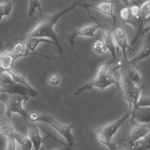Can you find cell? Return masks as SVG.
I'll return each instance as SVG.
<instances>
[{
    "instance_id": "obj_3",
    "label": "cell",
    "mask_w": 150,
    "mask_h": 150,
    "mask_svg": "<svg viewBox=\"0 0 150 150\" xmlns=\"http://www.w3.org/2000/svg\"><path fill=\"white\" fill-rule=\"evenodd\" d=\"M29 120L32 122H41L46 123L55 129L66 140L67 146L70 148L74 146V137L72 133V129L74 125H65L60 123L53 117L46 114H39L33 112L29 115Z\"/></svg>"
},
{
    "instance_id": "obj_4",
    "label": "cell",
    "mask_w": 150,
    "mask_h": 150,
    "mask_svg": "<svg viewBox=\"0 0 150 150\" xmlns=\"http://www.w3.org/2000/svg\"><path fill=\"white\" fill-rule=\"evenodd\" d=\"M29 98L23 96L7 93H0V101L6 107L7 115L11 118L13 114H18L25 120L29 119V114L23 108V104Z\"/></svg>"
},
{
    "instance_id": "obj_21",
    "label": "cell",
    "mask_w": 150,
    "mask_h": 150,
    "mask_svg": "<svg viewBox=\"0 0 150 150\" xmlns=\"http://www.w3.org/2000/svg\"><path fill=\"white\" fill-rule=\"evenodd\" d=\"M11 137H13L16 141L18 142L21 146H23L27 149L33 150V146L30 139L28 137L21 133L14 132Z\"/></svg>"
},
{
    "instance_id": "obj_10",
    "label": "cell",
    "mask_w": 150,
    "mask_h": 150,
    "mask_svg": "<svg viewBox=\"0 0 150 150\" xmlns=\"http://www.w3.org/2000/svg\"><path fill=\"white\" fill-rule=\"evenodd\" d=\"M149 124H140L132 126L129 132V144L131 150L136 147V143L150 134Z\"/></svg>"
},
{
    "instance_id": "obj_2",
    "label": "cell",
    "mask_w": 150,
    "mask_h": 150,
    "mask_svg": "<svg viewBox=\"0 0 150 150\" xmlns=\"http://www.w3.org/2000/svg\"><path fill=\"white\" fill-rule=\"evenodd\" d=\"M116 65L111 71H108L105 74H97L95 77L88 83L78 88L74 93V96H78L85 91L91 90L94 88L103 90L110 86L115 85L118 90L120 87L119 82L115 80L113 77V73L119 70L123 66V60L118 59L116 62Z\"/></svg>"
},
{
    "instance_id": "obj_5",
    "label": "cell",
    "mask_w": 150,
    "mask_h": 150,
    "mask_svg": "<svg viewBox=\"0 0 150 150\" xmlns=\"http://www.w3.org/2000/svg\"><path fill=\"white\" fill-rule=\"evenodd\" d=\"M132 114V110H129L128 113L125 114L119 119L108 123L103 126H99L94 125L93 126V129L94 131H98L103 134L109 140L112 141L113 136L117 132L120 127L130 117Z\"/></svg>"
},
{
    "instance_id": "obj_18",
    "label": "cell",
    "mask_w": 150,
    "mask_h": 150,
    "mask_svg": "<svg viewBox=\"0 0 150 150\" xmlns=\"http://www.w3.org/2000/svg\"><path fill=\"white\" fill-rule=\"evenodd\" d=\"M119 16L123 22L131 25L135 29H137L138 20L132 15L128 5L121 8Z\"/></svg>"
},
{
    "instance_id": "obj_9",
    "label": "cell",
    "mask_w": 150,
    "mask_h": 150,
    "mask_svg": "<svg viewBox=\"0 0 150 150\" xmlns=\"http://www.w3.org/2000/svg\"><path fill=\"white\" fill-rule=\"evenodd\" d=\"M100 29V27L98 23L94 24H88L77 28L73 30L69 35H65L64 36L68 39L70 44L73 45L75 42L76 38L79 36L92 37L94 35L95 33L98 30Z\"/></svg>"
},
{
    "instance_id": "obj_19",
    "label": "cell",
    "mask_w": 150,
    "mask_h": 150,
    "mask_svg": "<svg viewBox=\"0 0 150 150\" xmlns=\"http://www.w3.org/2000/svg\"><path fill=\"white\" fill-rule=\"evenodd\" d=\"M123 60V66L125 70V72L131 81L135 85L139 84L141 81L140 74L135 67L129 63L128 61Z\"/></svg>"
},
{
    "instance_id": "obj_1",
    "label": "cell",
    "mask_w": 150,
    "mask_h": 150,
    "mask_svg": "<svg viewBox=\"0 0 150 150\" xmlns=\"http://www.w3.org/2000/svg\"><path fill=\"white\" fill-rule=\"evenodd\" d=\"M79 2L80 1H73L72 5L66 8L52 14L45 16L31 31L2 47L3 48L10 47L16 43L22 42L28 38H45L50 39L51 41H52L55 44V46L57 48L59 54H62L63 48L59 42L58 37L54 29V27L63 16L78 6Z\"/></svg>"
},
{
    "instance_id": "obj_15",
    "label": "cell",
    "mask_w": 150,
    "mask_h": 150,
    "mask_svg": "<svg viewBox=\"0 0 150 150\" xmlns=\"http://www.w3.org/2000/svg\"><path fill=\"white\" fill-rule=\"evenodd\" d=\"M14 132L12 119L7 115L6 112L0 110V132L7 137L12 136Z\"/></svg>"
},
{
    "instance_id": "obj_23",
    "label": "cell",
    "mask_w": 150,
    "mask_h": 150,
    "mask_svg": "<svg viewBox=\"0 0 150 150\" xmlns=\"http://www.w3.org/2000/svg\"><path fill=\"white\" fill-rule=\"evenodd\" d=\"M93 50L96 54L100 55L105 53L107 49L103 41L97 39L93 43Z\"/></svg>"
},
{
    "instance_id": "obj_22",
    "label": "cell",
    "mask_w": 150,
    "mask_h": 150,
    "mask_svg": "<svg viewBox=\"0 0 150 150\" xmlns=\"http://www.w3.org/2000/svg\"><path fill=\"white\" fill-rule=\"evenodd\" d=\"M13 4L10 1L0 2V21L3 17L9 16L13 10Z\"/></svg>"
},
{
    "instance_id": "obj_28",
    "label": "cell",
    "mask_w": 150,
    "mask_h": 150,
    "mask_svg": "<svg viewBox=\"0 0 150 150\" xmlns=\"http://www.w3.org/2000/svg\"><path fill=\"white\" fill-rule=\"evenodd\" d=\"M49 82L52 86H58L60 82V77L57 74H53L49 78Z\"/></svg>"
},
{
    "instance_id": "obj_30",
    "label": "cell",
    "mask_w": 150,
    "mask_h": 150,
    "mask_svg": "<svg viewBox=\"0 0 150 150\" xmlns=\"http://www.w3.org/2000/svg\"><path fill=\"white\" fill-rule=\"evenodd\" d=\"M116 150H126V149H125L122 146H117V147Z\"/></svg>"
},
{
    "instance_id": "obj_11",
    "label": "cell",
    "mask_w": 150,
    "mask_h": 150,
    "mask_svg": "<svg viewBox=\"0 0 150 150\" xmlns=\"http://www.w3.org/2000/svg\"><path fill=\"white\" fill-rule=\"evenodd\" d=\"M150 0L145 1L143 2L140 7L139 18L138 20V26L137 30V33L130 43L131 46H133L136 43L139 38L142 34L144 30V26L147 18L150 16Z\"/></svg>"
},
{
    "instance_id": "obj_13",
    "label": "cell",
    "mask_w": 150,
    "mask_h": 150,
    "mask_svg": "<svg viewBox=\"0 0 150 150\" xmlns=\"http://www.w3.org/2000/svg\"><path fill=\"white\" fill-rule=\"evenodd\" d=\"M20 58L15 56L11 51L6 50L0 53V68L3 71H7L13 68L15 62Z\"/></svg>"
},
{
    "instance_id": "obj_8",
    "label": "cell",
    "mask_w": 150,
    "mask_h": 150,
    "mask_svg": "<svg viewBox=\"0 0 150 150\" xmlns=\"http://www.w3.org/2000/svg\"><path fill=\"white\" fill-rule=\"evenodd\" d=\"M113 29V38L117 47L122 50L123 56V60L128 61L129 59L127 56V50L130 54H131L133 52V50L128 45L126 33L120 26H115Z\"/></svg>"
},
{
    "instance_id": "obj_6",
    "label": "cell",
    "mask_w": 150,
    "mask_h": 150,
    "mask_svg": "<svg viewBox=\"0 0 150 150\" xmlns=\"http://www.w3.org/2000/svg\"><path fill=\"white\" fill-rule=\"evenodd\" d=\"M118 1H102L97 3H90L86 1H80L78 6L83 8H92L98 10L103 14L110 16L113 21V29L116 26L117 17L113 13V5Z\"/></svg>"
},
{
    "instance_id": "obj_29",
    "label": "cell",
    "mask_w": 150,
    "mask_h": 150,
    "mask_svg": "<svg viewBox=\"0 0 150 150\" xmlns=\"http://www.w3.org/2000/svg\"><path fill=\"white\" fill-rule=\"evenodd\" d=\"M50 150H73L72 149L69 148L68 146H66L62 148H59V149H51Z\"/></svg>"
},
{
    "instance_id": "obj_31",
    "label": "cell",
    "mask_w": 150,
    "mask_h": 150,
    "mask_svg": "<svg viewBox=\"0 0 150 150\" xmlns=\"http://www.w3.org/2000/svg\"><path fill=\"white\" fill-rule=\"evenodd\" d=\"M21 148L22 150H30L29 149H27V148H25V147H23V146H21Z\"/></svg>"
},
{
    "instance_id": "obj_24",
    "label": "cell",
    "mask_w": 150,
    "mask_h": 150,
    "mask_svg": "<svg viewBox=\"0 0 150 150\" xmlns=\"http://www.w3.org/2000/svg\"><path fill=\"white\" fill-rule=\"evenodd\" d=\"M144 107H150V96L149 92L140 94L138 100L137 108Z\"/></svg>"
},
{
    "instance_id": "obj_20",
    "label": "cell",
    "mask_w": 150,
    "mask_h": 150,
    "mask_svg": "<svg viewBox=\"0 0 150 150\" xmlns=\"http://www.w3.org/2000/svg\"><path fill=\"white\" fill-rule=\"evenodd\" d=\"M24 43L25 48H26V53H30V52H34L35 49L38 46L42 43L51 44L55 45V44L50 39L41 38H29L25 40Z\"/></svg>"
},
{
    "instance_id": "obj_25",
    "label": "cell",
    "mask_w": 150,
    "mask_h": 150,
    "mask_svg": "<svg viewBox=\"0 0 150 150\" xmlns=\"http://www.w3.org/2000/svg\"><path fill=\"white\" fill-rule=\"evenodd\" d=\"M38 9L40 12H42L41 5L40 1L38 0L30 1L28 5V15L30 17H33L35 15L36 10Z\"/></svg>"
},
{
    "instance_id": "obj_32",
    "label": "cell",
    "mask_w": 150,
    "mask_h": 150,
    "mask_svg": "<svg viewBox=\"0 0 150 150\" xmlns=\"http://www.w3.org/2000/svg\"><path fill=\"white\" fill-rule=\"evenodd\" d=\"M3 72V71H2V70H1V69L0 68V72Z\"/></svg>"
},
{
    "instance_id": "obj_27",
    "label": "cell",
    "mask_w": 150,
    "mask_h": 150,
    "mask_svg": "<svg viewBox=\"0 0 150 150\" xmlns=\"http://www.w3.org/2000/svg\"><path fill=\"white\" fill-rule=\"evenodd\" d=\"M149 142H150V134L144 138L138 141L136 144H139V146H140L141 148L144 149V150H149L150 149Z\"/></svg>"
},
{
    "instance_id": "obj_7",
    "label": "cell",
    "mask_w": 150,
    "mask_h": 150,
    "mask_svg": "<svg viewBox=\"0 0 150 150\" xmlns=\"http://www.w3.org/2000/svg\"><path fill=\"white\" fill-rule=\"evenodd\" d=\"M89 17L96 23H98L100 27V29L102 31L103 36V41L104 44L106 45L107 50H108L110 52L111 56V58L115 60H118V59L116 55V48L114 44V40L113 36L111 33V30L107 24L101 23L97 19L93 16V14L90 12L89 9L86 8Z\"/></svg>"
},
{
    "instance_id": "obj_17",
    "label": "cell",
    "mask_w": 150,
    "mask_h": 150,
    "mask_svg": "<svg viewBox=\"0 0 150 150\" xmlns=\"http://www.w3.org/2000/svg\"><path fill=\"white\" fill-rule=\"evenodd\" d=\"M150 56V41L149 36L146 37L143 43L138 54L133 58L129 60L128 62L132 65H135L136 63L140 60H144Z\"/></svg>"
},
{
    "instance_id": "obj_16",
    "label": "cell",
    "mask_w": 150,
    "mask_h": 150,
    "mask_svg": "<svg viewBox=\"0 0 150 150\" xmlns=\"http://www.w3.org/2000/svg\"><path fill=\"white\" fill-rule=\"evenodd\" d=\"M6 72L10 74L13 81L16 84L24 87V88L33 93L36 96L39 95V92L37 90H35V88H33L27 81L25 74H21L17 72L14 70L13 68H12L7 71Z\"/></svg>"
},
{
    "instance_id": "obj_14",
    "label": "cell",
    "mask_w": 150,
    "mask_h": 150,
    "mask_svg": "<svg viewBox=\"0 0 150 150\" xmlns=\"http://www.w3.org/2000/svg\"><path fill=\"white\" fill-rule=\"evenodd\" d=\"M134 121L140 124H149L150 122V107L138 108L131 116V122Z\"/></svg>"
},
{
    "instance_id": "obj_26",
    "label": "cell",
    "mask_w": 150,
    "mask_h": 150,
    "mask_svg": "<svg viewBox=\"0 0 150 150\" xmlns=\"http://www.w3.org/2000/svg\"><path fill=\"white\" fill-rule=\"evenodd\" d=\"M16 141L13 137H7L4 150H16Z\"/></svg>"
},
{
    "instance_id": "obj_12",
    "label": "cell",
    "mask_w": 150,
    "mask_h": 150,
    "mask_svg": "<svg viewBox=\"0 0 150 150\" xmlns=\"http://www.w3.org/2000/svg\"><path fill=\"white\" fill-rule=\"evenodd\" d=\"M28 138L32 143L34 150H41L44 139L40 134L38 126L34 122H29L27 124Z\"/></svg>"
}]
</instances>
